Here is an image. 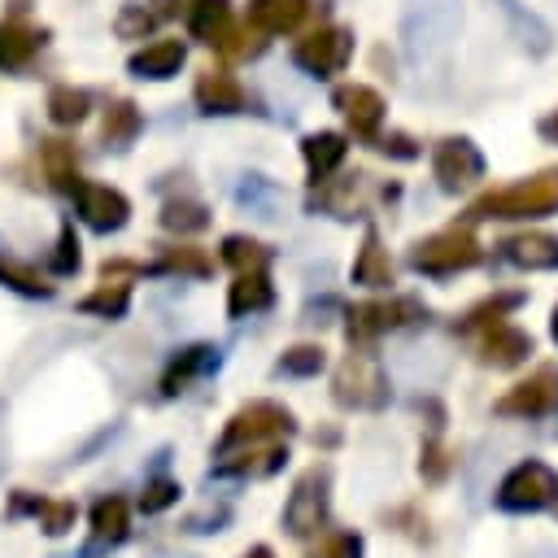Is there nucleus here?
Returning a JSON list of instances; mask_svg holds the SVG:
<instances>
[{
  "label": "nucleus",
  "instance_id": "nucleus-1",
  "mask_svg": "<svg viewBox=\"0 0 558 558\" xmlns=\"http://www.w3.org/2000/svg\"><path fill=\"white\" fill-rule=\"evenodd\" d=\"M549 214H558V166L475 196L466 209V222H532Z\"/></svg>",
  "mask_w": 558,
  "mask_h": 558
},
{
  "label": "nucleus",
  "instance_id": "nucleus-2",
  "mask_svg": "<svg viewBox=\"0 0 558 558\" xmlns=\"http://www.w3.org/2000/svg\"><path fill=\"white\" fill-rule=\"evenodd\" d=\"M462 31V0H410L401 17V44L414 65H440Z\"/></svg>",
  "mask_w": 558,
  "mask_h": 558
},
{
  "label": "nucleus",
  "instance_id": "nucleus-3",
  "mask_svg": "<svg viewBox=\"0 0 558 558\" xmlns=\"http://www.w3.org/2000/svg\"><path fill=\"white\" fill-rule=\"evenodd\" d=\"M331 401L340 410L379 414L392 401V379H388L379 353H371L366 344H353V353H344L331 375Z\"/></svg>",
  "mask_w": 558,
  "mask_h": 558
},
{
  "label": "nucleus",
  "instance_id": "nucleus-4",
  "mask_svg": "<svg viewBox=\"0 0 558 558\" xmlns=\"http://www.w3.org/2000/svg\"><path fill=\"white\" fill-rule=\"evenodd\" d=\"M405 262H410V270H418L427 279H449L458 270L480 266L484 262V248H480L475 231L462 222V227H445V231H432V235L414 240L410 253H405Z\"/></svg>",
  "mask_w": 558,
  "mask_h": 558
},
{
  "label": "nucleus",
  "instance_id": "nucleus-5",
  "mask_svg": "<svg viewBox=\"0 0 558 558\" xmlns=\"http://www.w3.org/2000/svg\"><path fill=\"white\" fill-rule=\"evenodd\" d=\"M292 432H296V414H292L283 401L257 397V401H244V405L227 418V427H222V436H218V445H214V458H218V453H231V449H240V445L288 440Z\"/></svg>",
  "mask_w": 558,
  "mask_h": 558
},
{
  "label": "nucleus",
  "instance_id": "nucleus-6",
  "mask_svg": "<svg viewBox=\"0 0 558 558\" xmlns=\"http://www.w3.org/2000/svg\"><path fill=\"white\" fill-rule=\"evenodd\" d=\"M327 514H331V466L327 462H314L296 475L288 501H283V532L296 536V541H310L327 527Z\"/></svg>",
  "mask_w": 558,
  "mask_h": 558
},
{
  "label": "nucleus",
  "instance_id": "nucleus-7",
  "mask_svg": "<svg viewBox=\"0 0 558 558\" xmlns=\"http://www.w3.org/2000/svg\"><path fill=\"white\" fill-rule=\"evenodd\" d=\"M554 501H558V471L541 458L514 462L493 493V506L501 514H536V510H549Z\"/></svg>",
  "mask_w": 558,
  "mask_h": 558
},
{
  "label": "nucleus",
  "instance_id": "nucleus-8",
  "mask_svg": "<svg viewBox=\"0 0 558 558\" xmlns=\"http://www.w3.org/2000/svg\"><path fill=\"white\" fill-rule=\"evenodd\" d=\"M427 305L418 296H388V301H357L344 310V336L349 344H371L388 331H401V327H418L427 323Z\"/></svg>",
  "mask_w": 558,
  "mask_h": 558
},
{
  "label": "nucleus",
  "instance_id": "nucleus-9",
  "mask_svg": "<svg viewBox=\"0 0 558 558\" xmlns=\"http://www.w3.org/2000/svg\"><path fill=\"white\" fill-rule=\"evenodd\" d=\"M497 418H549L558 414V362H541L532 375H523L519 384H510L497 401H493Z\"/></svg>",
  "mask_w": 558,
  "mask_h": 558
},
{
  "label": "nucleus",
  "instance_id": "nucleus-10",
  "mask_svg": "<svg viewBox=\"0 0 558 558\" xmlns=\"http://www.w3.org/2000/svg\"><path fill=\"white\" fill-rule=\"evenodd\" d=\"M432 179L440 192L458 196L466 187H475L484 179V153L475 148V140L466 135H445L436 148H432Z\"/></svg>",
  "mask_w": 558,
  "mask_h": 558
},
{
  "label": "nucleus",
  "instance_id": "nucleus-11",
  "mask_svg": "<svg viewBox=\"0 0 558 558\" xmlns=\"http://www.w3.org/2000/svg\"><path fill=\"white\" fill-rule=\"evenodd\" d=\"M349 57H353V31H344V26H323V31L305 35V39H296V48H292V61L310 78L340 74L349 65Z\"/></svg>",
  "mask_w": 558,
  "mask_h": 558
},
{
  "label": "nucleus",
  "instance_id": "nucleus-12",
  "mask_svg": "<svg viewBox=\"0 0 558 558\" xmlns=\"http://www.w3.org/2000/svg\"><path fill=\"white\" fill-rule=\"evenodd\" d=\"M532 349H536L532 336L514 323H493V327L475 331V362L493 366V371H519L532 357Z\"/></svg>",
  "mask_w": 558,
  "mask_h": 558
},
{
  "label": "nucleus",
  "instance_id": "nucleus-13",
  "mask_svg": "<svg viewBox=\"0 0 558 558\" xmlns=\"http://www.w3.org/2000/svg\"><path fill=\"white\" fill-rule=\"evenodd\" d=\"M70 192H74V209H78V218H83L92 231H118V227H126V218H131V201H126L118 187L78 179Z\"/></svg>",
  "mask_w": 558,
  "mask_h": 558
},
{
  "label": "nucleus",
  "instance_id": "nucleus-14",
  "mask_svg": "<svg viewBox=\"0 0 558 558\" xmlns=\"http://www.w3.org/2000/svg\"><path fill=\"white\" fill-rule=\"evenodd\" d=\"M218 366H222V349L209 344V340H196V344L179 349V353L166 362V371H161V397H179V392H187L196 379L214 375Z\"/></svg>",
  "mask_w": 558,
  "mask_h": 558
},
{
  "label": "nucleus",
  "instance_id": "nucleus-15",
  "mask_svg": "<svg viewBox=\"0 0 558 558\" xmlns=\"http://www.w3.org/2000/svg\"><path fill=\"white\" fill-rule=\"evenodd\" d=\"M331 105H336L340 118L353 126V135H362V140H375V135H379L388 105H384V96H379L375 87H366V83H344V87L331 92Z\"/></svg>",
  "mask_w": 558,
  "mask_h": 558
},
{
  "label": "nucleus",
  "instance_id": "nucleus-16",
  "mask_svg": "<svg viewBox=\"0 0 558 558\" xmlns=\"http://www.w3.org/2000/svg\"><path fill=\"white\" fill-rule=\"evenodd\" d=\"M497 248L519 270H558V235L554 231H519V235H506Z\"/></svg>",
  "mask_w": 558,
  "mask_h": 558
},
{
  "label": "nucleus",
  "instance_id": "nucleus-17",
  "mask_svg": "<svg viewBox=\"0 0 558 558\" xmlns=\"http://www.w3.org/2000/svg\"><path fill=\"white\" fill-rule=\"evenodd\" d=\"M349 279H353L357 288H375V292H379V288H392L397 266H392V257H388V248H384V240H379L375 227L362 231L357 257H353V266H349Z\"/></svg>",
  "mask_w": 558,
  "mask_h": 558
},
{
  "label": "nucleus",
  "instance_id": "nucleus-18",
  "mask_svg": "<svg viewBox=\"0 0 558 558\" xmlns=\"http://www.w3.org/2000/svg\"><path fill=\"white\" fill-rule=\"evenodd\" d=\"M288 462V445L283 440H266V445H240L231 453H218L214 475H275Z\"/></svg>",
  "mask_w": 558,
  "mask_h": 558
},
{
  "label": "nucleus",
  "instance_id": "nucleus-19",
  "mask_svg": "<svg viewBox=\"0 0 558 558\" xmlns=\"http://www.w3.org/2000/svg\"><path fill=\"white\" fill-rule=\"evenodd\" d=\"M344 157H349V140H344L340 131H310V135L301 140V161H305V174H310L314 187H318L323 179H331Z\"/></svg>",
  "mask_w": 558,
  "mask_h": 558
},
{
  "label": "nucleus",
  "instance_id": "nucleus-20",
  "mask_svg": "<svg viewBox=\"0 0 558 558\" xmlns=\"http://www.w3.org/2000/svg\"><path fill=\"white\" fill-rule=\"evenodd\" d=\"M196 105H201V113H244V105H248V96H244V87L227 74V70H205L201 78H196Z\"/></svg>",
  "mask_w": 558,
  "mask_h": 558
},
{
  "label": "nucleus",
  "instance_id": "nucleus-21",
  "mask_svg": "<svg viewBox=\"0 0 558 558\" xmlns=\"http://www.w3.org/2000/svg\"><path fill=\"white\" fill-rule=\"evenodd\" d=\"M275 305V288L266 270H235V283L227 288V314L231 318H253Z\"/></svg>",
  "mask_w": 558,
  "mask_h": 558
},
{
  "label": "nucleus",
  "instance_id": "nucleus-22",
  "mask_svg": "<svg viewBox=\"0 0 558 558\" xmlns=\"http://www.w3.org/2000/svg\"><path fill=\"white\" fill-rule=\"evenodd\" d=\"M187 31H192L201 44L231 48L235 26H231V9H227V0H192V4H187Z\"/></svg>",
  "mask_w": 558,
  "mask_h": 558
},
{
  "label": "nucleus",
  "instance_id": "nucleus-23",
  "mask_svg": "<svg viewBox=\"0 0 558 558\" xmlns=\"http://www.w3.org/2000/svg\"><path fill=\"white\" fill-rule=\"evenodd\" d=\"M131 536V506L126 497L109 493L92 506V549H105V545H122Z\"/></svg>",
  "mask_w": 558,
  "mask_h": 558
},
{
  "label": "nucleus",
  "instance_id": "nucleus-24",
  "mask_svg": "<svg viewBox=\"0 0 558 558\" xmlns=\"http://www.w3.org/2000/svg\"><path fill=\"white\" fill-rule=\"evenodd\" d=\"M310 13V0H248V22L257 35H283L296 31Z\"/></svg>",
  "mask_w": 558,
  "mask_h": 558
},
{
  "label": "nucleus",
  "instance_id": "nucleus-25",
  "mask_svg": "<svg viewBox=\"0 0 558 558\" xmlns=\"http://www.w3.org/2000/svg\"><path fill=\"white\" fill-rule=\"evenodd\" d=\"M183 57H187L183 39H153V44H144V48L131 57L126 70H131L135 78H170V74H179Z\"/></svg>",
  "mask_w": 558,
  "mask_h": 558
},
{
  "label": "nucleus",
  "instance_id": "nucleus-26",
  "mask_svg": "<svg viewBox=\"0 0 558 558\" xmlns=\"http://www.w3.org/2000/svg\"><path fill=\"white\" fill-rule=\"evenodd\" d=\"M523 301H527V292H488L484 301H475V305L462 314V331H480V327L506 323Z\"/></svg>",
  "mask_w": 558,
  "mask_h": 558
},
{
  "label": "nucleus",
  "instance_id": "nucleus-27",
  "mask_svg": "<svg viewBox=\"0 0 558 558\" xmlns=\"http://www.w3.org/2000/svg\"><path fill=\"white\" fill-rule=\"evenodd\" d=\"M78 310L83 314H96V318H122L126 310H131V283H118V279H105L96 292H87L83 301H78Z\"/></svg>",
  "mask_w": 558,
  "mask_h": 558
},
{
  "label": "nucleus",
  "instance_id": "nucleus-28",
  "mask_svg": "<svg viewBox=\"0 0 558 558\" xmlns=\"http://www.w3.org/2000/svg\"><path fill=\"white\" fill-rule=\"evenodd\" d=\"M323 371H327V349L323 344H292L275 362V375H288V379H314Z\"/></svg>",
  "mask_w": 558,
  "mask_h": 558
},
{
  "label": "nucleus",
  "instance_id": "nucleus-29",
  "mask_svg": "<svg viewBox=\"0 0 558 558\" xmlns=\"http://www.w3.org/2000/svg\"><path fill=\"white\" fill-rule=\"evenodd\" d=\"M214 270V257L192 248V244H179V248H166L157 266H148V275H192V279H205Z\"/></svg>",
  "mask_w": 558,
  "mask_h": 558
},
{
  "label": "nucleus",
  "instance_id": "nucleus-30",
  "mask_svg": "<svg viewBox=\"0 0 558 558\" xmlns=\"http://www.w3.org/2000/svg\"><path fill=\"white\" fill-rule=\"evenodd\" d=\"M161 227L166 231H174V235H196V231H205L209 227V209L201 205V201H166L161 205Z\"/></svg>",
  "mask_w": 558,
  "mask_h": 558
},
{
  "label": "nucleus",
  "instance_id": "nucleus-31",
  "mask_svg": "<svg viewBox=\"0 0 558 558\" xmlns=\"http://www.w3.org/2000/svg\"><path fill=\"white\" fill-rule=\"evenodd\" d=\"M501 13L510 17L514 35H519V39H523L532 52H545V48H549V26H545V22H541L532 9H523L519 0H501Z\"/></svg>",
  "mask_w": 558,
  "mask_h": 558
},
{
  "label": "nucleus",
  "instance_id": "nucleus-32",
  "mask_svg": "<svg viewBox=\"0 0 558 558\" xmlns=\"http://www.w3.org/2000/svg\"><path fill=\"white\" fill-rule=\"evenodd\" d=\"M105 148H126L135 135H140V109L131 100H118L109 113H105Z\"/></svg>",
  "mask_w": 558,
  "mask_h": 558
},
{
  "label": "nucleus",
  "instance_id": "nucleus-33",
  "mask_svg": "<svg viewBox=\"0 0 558 558\" xmlns=\"http://www.w3.org/2000/svg\"><path fill=\"white\" fill-rule=\"evenodd\" d=\"M222 262L235 266V270H266L270 248L262 240H253V235H227L222 240Z\"/></svg>",
  "mask_w": 558,
  "mask_h": 558
},
{
  "label": "nucleus",
  "instance_id": "nucleus-34",
  "mask_svg": "<svg viewBox=\"0 0 558 558\" xmlns=\"http://www.w3.org/2000/svg\"><path fill=\"white\" fill-rule=\"evenodd\" d=\"M44 170L57 187H74L78 183V157H74V144L65 140H48L44 144Z\"/></svg>",
  "mask_w": 558,
  "mask_h": 558
},
{
  "label": "nucleus",
  "instance_id": "nucleus-35",
  "mask_svg": "<svg viewBox=\"0 0 558 558\" xmlns=\"http://www.w3.org/2000/svg\"><path fill=\"white\" fill-rule=\"evenodd\" d=\"M87 109H92V96H87L83 87H52V92H48V113H52V122H61V126L83 122Z\"/></svg>",
  "mask_w": 558,
  "mask_h": 558
},
{
  "label": "nucleus",
  "instance_id": "nucleus-36",
  "mask_svg": "<svg viewBox=\"0 0 558 558\" xmlns=\"http://www.w3.org/2000/svg\"><path fill=\"white\" fill-rule=\"evenodd\" d=\"M0 283H9V288L22 292V296H52V283H44L35 266L13 262V257H0Z\"/></svg>",
  "mask_w": 558,
  "mask_h": 558
},
{
  "label": "nucleus",
  "instance_id": "nucleus-37",
  "mask_svg": "<svg viewBox=\"0 0 558 558\" xmlns=\"http://www.w3.org/2000/svg\"><path fill=\"white\" fill-rule=\"evenodd\" d=\"M449 471H453V453H449V445H445L440 436H427L423 449H418V475H423L427 484H445Z\"/></svg>",
  "mask_w": 558,
  "mask_h": 558
},
{
  "label": "nucleus",
  "instance_id": "nucleus-38",
  "mask_svg": "<svg viewBox=\"0 0 558 558\" xmlns=\"http://www.w3.org/2000/svg\"><path fill=\"white\" fill-rule=\"evenodd\" d=\"M35 519H39V527L48 536H65L74 527V519H78V506L74 501H61V497H39L35 501Z\"/></svg>",
  "mask_w": 558,
  "mask_h": 558
},
{
  "label": "nucleus",
  "instance_id": "nucleus-39",
  "mask_svg": "<svg viewBox=\"0 0 558 558\" xmlns=\"http://www.w3.org/2000/svg\"><path fill=\"white\" fill-rule=\"evenodd\" d=\"M35 48H39V35H31V31H22V26H0V65H4V70L26 65Z\"/></svg>",
  "mask_w": 558,
  "mask_h": 558
},
{
  "label": "nucleus",
  "instance_id": "nucleus-40",
  "mask_svg": "<svg viewBox=\"0 0 558 558\" xmlns=\"http://www.w3.org/2000/svg\"><path fill=\"white\" fill-rule=\"evenodd\" d=\"M179 497H183L179 480H170V475H153V480L144 484V493H140V510H144V514H161V510H170Z\"/></svg>",
  "mask_w": 558,
  "mask_h": 558
},
{
  "label": "nucleus",
  "instance_id": "nucleus-41",
  "mask_svg": "<svg viewBox=\"0 0 558 558\" xmlns=\"http://www.w3.org/2000/svg\"><path fill=\"white\" fill-rule=\"evenodd\" d=\"M366 554V541L357 532H327L318 545H310L305 558H362Z\"/></svg>",
  "mask_w": 558,
  "mask_h": 558
},
{
  "label": "nucleus",
  "instance_id": "nucleus-42",
  "mask_svg": "<svg viewBox=\"0 0 558 558\" xmlns=\"http://www.w3.org/2000/svg\"><path fill=\"white\" fill-rule=\"evenodd\" d=\"M78 235H74V222H61V235H57V253H52V270L57 275H74L78 270Z\"/></svg>",
  "mask_w": 558,
  "mask_h": 558
},
{
  "label": "nucleus",
  "instance_id": "nucleus-43",
  "mask_svg": "<svg viewBox=\"0 0 558 558\" xmlns=\"http://www.w3.org/2000/svg\"><path fill=\"white\" fill-rule=\"evenodd\" d=\"M371 144H375L379 153L397 157V161H414V157H418V148H414V140H410L405 131H388V135H375Z\"/></svg>",
  "mask_w": 558,
  "mask_h": 558
},
{
  "label": "nucleus",
  "instance_id": "nucleus-44",
  "mask_svg": "<svg viewBox=\"0 0 558 558\" xmlns=\"http://www.w3.org/2000/svg\"><path fill=\"white\" fill-rule=\"evenodd\" d=\"M153 22H157V17H153L144 4H126L122 17H118V35H126V39H131V35H144V31H153Z\"/></svg>",
  "mask_w": 558,
  "mask_h": 558
},
{
  "label": "nucleus",
  "instance_id": "nucleus-45",
  "mask_svg": "<svg viewBox=\"0 0 558 558\" xmlns=\"http://www.w3.org/2000/svg\"><path fill=\"white\" fill-rule=\"evenodd\" d=\"M227 519H231V506H218V510H209V514H192V519L183 523V532H222Z\"/></svg>",
  "mask_w": 558,
  "mask_h": 558
},
{
  "label": "nucleus",
  "instance_id": "nucleus-46",
  "mask_svg": "<svg viewBox=\"0 0 558 558\" xmlns=\"http://www.w3.org/2000/svg\"><path fill=\"white\" fill-rule=\"evenodd\" d=\"M541 135H545V140H554V144H558V109H554V113H549V118H541Z\"/></svg>",
  "mask_w": 558,
  "mask_h": 558
},
{
  "label": "nucleus",
  "instance_id": "nucleus-47",
  "mask_svg": "<svg viewBox=\"0 0 558 558\" xmlns=\"http://www.w3.org/2000/svg\"><path fill=\"white\" fill-rule=\"evenodd\" d=\"M240 558H275V554H270V545H253V549L240 554Z\"/></svg>",
  "mask_w": 558,
  "mask_h": 558
},
{
  "label": "nucleus",
  "instance_id": "nucleus-48",
  "mask_svg": "<svg viewBox=\"0 0 558 558\" xmlns=\"http://www.w3.org/2000/svg\"><path fill=\"white\" fill-rule=\"evenodd\" d=\"M549 336H554V344H558V305H554V314H549Z\"/></svg>",
  "mask_w": 558,
  "mask_h": 558
},
{
  "label": "nucleus",
  "instance_id": "nucleus-49",
  "mask_svg": "<svg viewBox=\"0 0 558 558\" xmlns=\"http://www.w3.org/2000/svg\"><path fill=\"white\" fill-rule=\"evenodd\" d=\"M554 514H558V501H554Z\"/></svg>",
  "mask_w": 558,
  "mask_h": 558
}]
</instances>
